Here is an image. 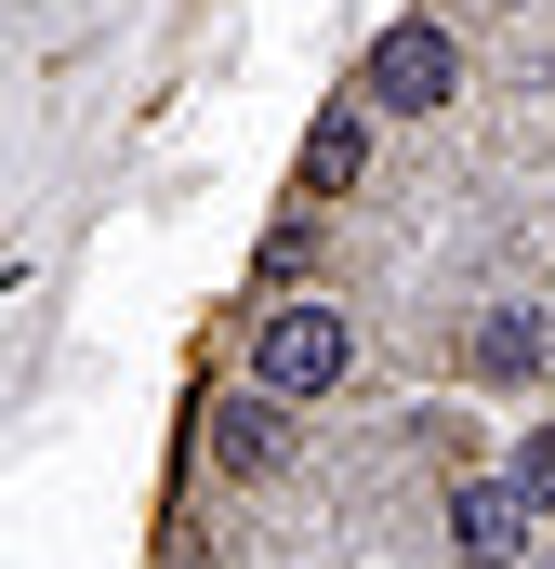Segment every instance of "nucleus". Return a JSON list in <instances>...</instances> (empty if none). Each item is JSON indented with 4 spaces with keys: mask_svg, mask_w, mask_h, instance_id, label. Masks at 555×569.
I'll return each instance as SVG.
<instances>
[{
    "mask_svg": "<svg viewBox=\"0 0 555 569\" xmlns=\"http://www.w3.org/2000/svg\"><path fill=\"white\" fill-rule=\"evenodd\" d=\"M436 530H450V557L463 569H529L543 557V517H529V490L490 463V477H463L450 503H436Z\"/></svg>",
    "mask_w": 555,
    "mask_h": 569,
    "instance_id": "obj_5",
    "label": "nucleus"
},
{
    "mask_svg": "<svg viewBox=\"0 0 555 569\" xmlns=\"http://www.w3.org/2000/svg\"><path fill=\"white\" fill-rule=\"evenodd\" d=\"M543 371H555V318L543 305H476L450 331V385H476V398H543Z\"/></svg>",
    "mask_w": 555,
    "mask_h": 569,
    "instance_id": "obj_4",
    "label": "nucleus"
},
{
    "mask_svg": "<svg viewBox=\"0 0 555 569\" xmlns=\"http://www.w3.org/2000/svg\"><path fill=\"white\" fill-rule=\"evenodd\" d=\"M291 186H304V212H331V199H357V186H371V93H331V107L304 120Z\"/></svg>",
    "mask_w": 555,
    "mask_h": 569,
    "instance_id": "obj_6",
    "label": "nucleus"
},
{
    "mask_svg": "<svg viewBox=\"0 0 555 569\" xmlns=\"http://www.w3.org/2000/svg\"><path fill=\"white\" fill-rule=\"evenodd\" d=\"M357 93H371V120H436V107L463 93V40H450L436 13H397V27L371 40V67H357Z\"/></svg>",
    "mask_w": 555,
    "mask_h": 569,
    "instance_id": "obj_3",
    "label": "nucleus"
},
{
    "mask_svg": "<svg viewBox=\"0 0 555 569\" xmlns=\"http://www.w3.org/2000/svg\"><path fill=\"white\" fill-rule=\"evenodd\" d=\"M199 463H212V477H239V490H278V477L304 463V411L265 398V385H225V398L199 411Z\"/></svg>",
    "mask_w": 555,
    "mask_h": 569,
    "instance_id": "obj_2",
    "label": "nucleus"
},
{
    "mask_svg": "<svg viewBox=\"0 0 555 569\" xmlns=\"http://www.w3.org/2000/svg\"><path fill=\"white\" fill-rule=\"evenodd\" d=\"M503 477L529 490V517H555V425H529V437H516V463H503Z\"/></svg>",
    "mask_w": 555,
    "mask_h": 569,
    "instance_id": "obj_7",
    "label": "nucleus"
},
{
    "mask_svg": "<svg viewBox=\"0 0 555 569\" xmlns=\"http://www.w3.org/2000/svg\"><path fill=\"white\" fill-rule=\"evenodd\" d=\"M357 318L344 305H317V291H278L265 318H252V371L239 385H265V398H291V411H331L344 385H357Z\"/></svg>",
    "mask_w": 555,
    "mask_h": 569,
    "instance_id": "obj_1",
    "label": "nucleus"
}]
</instances>
